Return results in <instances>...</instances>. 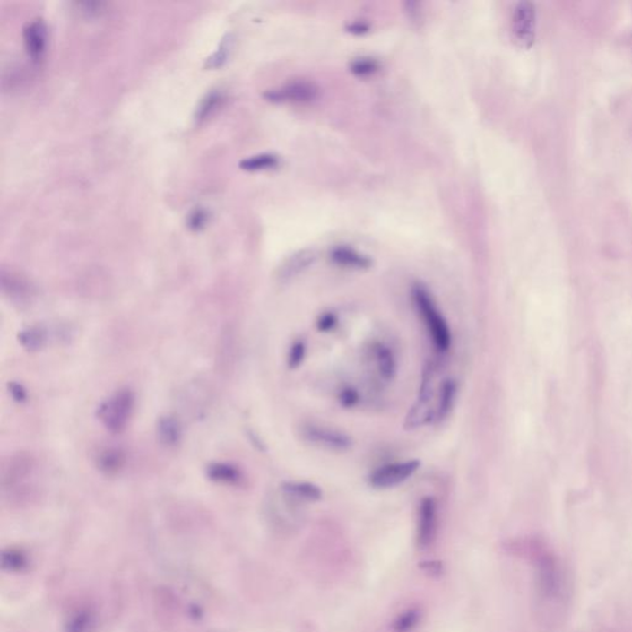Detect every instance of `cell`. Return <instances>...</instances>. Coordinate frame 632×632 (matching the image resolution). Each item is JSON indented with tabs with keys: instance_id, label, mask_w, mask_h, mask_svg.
Here are the masks:
<instances>
[{
	"instance_id": "cell-1",
	"label": "cell",
	"mask_w": 632,
	"mask_h": 632,
	"mask_svg": "<svg viewBox=\"0 0 632 632\" xmlns=\"http://www.w3.org/2000/svg\"><path fill=\"white\" fill-rule=\"evenodd\" d=\"M525 555L535 566L542 601L549 604V609L553 608V611L565 607L568 601V577L558 556L552 549L537 541L527 543Z\"/></svg>"
},
{
	"instance_id": "cell-2",
	"label": "cell",
	"mask_w": 632,
	"mask_h": 632,
	"mask_svg": "<svg viewBox=\"0 0 632 632\" xmlns=\"http://www.w3.org/2000/svg\"><path fill=\"white\" fill-rule=\"evenodd\" d=\"M411 296L432 343L437 347V351L447 352L452 343L450 326L438 310L430 291L424 284L417 283L412 287Z\"/></svg>"
},
{
	"instance_id": "cell-3",
	"label": "cell",
	"mask_w": 632,
	"mask_h": 632,
	"mask_svg": "<svg viewBox=\"0 0 632 632\" xmlns=\"http://www.w3.org/2000/svg\"><path fill=\"white\" fill-rule=\"evenodd\" d=\"M135 409V395L129 389H121L98 408V418L108 431L120 434L126 430Z\"/></svg>"
},
{
	"instance_id": "cell-4",
	"label": "cell",
	"mask_w": 632,
	"mask_h": 632,
	"mask_svg": "<svg viewBox=\"0 0 632 632\" xmlns=\"http://www.w3.org/2000/svg\"><path fill=\"white\" fill-rule=\"evenodd\" d=\"M420 461L408 460L402 462H392L385 466L378 467L368 476V484L376 489H391V488L401 486V484L411 480L419 468Z\"/></svg>"
},
{
	"instance_id": "cell-5",
	"label": "cell",
	"mask_w": 632,
	"mask_h": 632,
	"mask_svg": "<svg viewBox=\"0 0 632 632\" xmlns=\"http://www.w3.org/2000/svg\"><path fill=\"white\" fill-rule=\"evenodd\" d=\"M434 375L431 369L425 371L419 398L414 407L409 411L405 427L415 429L424 427L432 420H437V411L431 407L432 399L435 397Z\"/></svg>"
},
{
	"instance_id": "cell-6",
	"label": "cell",
	"mask_w": 632,
	"mask_h": 632,
	"mask_svg": "<svg viewBox=\"0 0 632 632\" xmlns=\"http://www.w3.org/2000/svg\"><path fill=\"white\" fill-rule=\"evenodd\" d=\"M536 12L530 2L517 3L513 13V34L524 48H530L535 40Z\"/></svg>"
},
{
	"instance_id": "cell-7",
	"label": "cell",
	"mask_w": 632,
	"mask_h": 632,
	"mask_svg": "<svg viewBox=\"0 0 632 632\" xmlns=\"http://www.w3.org/2000/svg\"><path fill=\"white\" fill-rule=\"evenodd\" d=\"M304 437L316 446L332 451H347L352 446L351 437L342 431L333 429L319 427V425H307L303 429Z\"/></svg>"
},
{
	"instance_id": "cell-8",
	"label": "cell",
	"mask_w": 632,
	"mask_h": 632,
	"mask_svg": "<svg viewBox=\"0 0 632 632\" xmlns=\"http://www.w3.org/2000/svg\"><path fill=\"white\" fill-rule=\"evenodd\" d=\"M319 94L316 84L307 81H296L287 86L273 90L266 93V98L277 103H310Z\"/></svg>"
},
{
	"instance_id": "cell-9",
	"label": "cell",
	"mask_w": 632,
	"mask_h": 632,
	"mask_svg": "<svg viewBox=\"0 0 632 632\" xmlns=\"http://www.w3.org/2000/svg\"><path fill=\"white\" fill-rule=\"evenodd\" d=\"M437 504L432 497H425L419 506L418 543L421 549L430 546L437 537Z\"/></svg>"
},
{
	"instance_id": "cell-10",
	"label": "cell",
	"mask_w": 632,
	"mask_h": 632,
	"mask_svg": "<svg viewBox=\"0 0 632 632\" xmlns=\"http://www.w3.org/2000/svg\"><path fill=\"white\" fill-rule=\"evenodd\" d=\"M35 460L31 455L21 452L9 458L2 467L3 487H14L26 480L34 471Z\"/></svg>"
},
{
	"instance_id": "cell-11",
	"label": "cell",
	"mask_w": 632,
	"mask_h": 632,
	"mask_svg": "<svg viewBox=\"0 0 632 632\" xmlns=\"http://www.w3.org/2000/svg\"><path fill=\"white\" fill-rule=\"evenodd\" d=\"M46 40H48V31H46L45 22L41 19H36L25 26L26 52L32 61H41L42 56L45 54Z\"/></svg>"
},
{
	"instance_id": "cell-12",
	"label": "cell",
	"mask_w": 632,
	"mask_h": 632,
	"mask_svg": "<svg viewBox=\"0 0 632 632\" xmlns=\"http://www.w3.org/2000/svg\"><path fill=\"white\" fill-rule=\"evenodd\" d=\"M330 258L337 266L355 268V270H367L372 266L371 258L347 247L333 248V251L330 252Z\"/></svg>"
},
{
	"instance_id": "cell-13",
	"label": "cell",
	"mask_w": 632,
	"mask_h": 632,
	"mask_svg": "<svg viewBox=\"0 0 632 632\" xmlns=\"http://www.w3.org/2000/svg\"><path fill=\"white\" fill-rule=\"evenodd\" d=\"M316 260V252L313 250H303L297 252L296 255L288 258L280 270V278L281 281H290L291 278L299 276L304 271L307 270Z\"/></svg>"
},
{
	"instance_id": "cell-14",
	"label": "cell",
	"mask_w": 632,
	"mask_h": 632,
	"mask_svg": "<svg viewBox=\"0 0 632 632\" xmlns=\"http://www.w3.org/2000/svg\"><path fill=\"white\" fill-rule=\"evenodd\" d=\"M126 464V452L120 448L110 447L101 451L97 457V467L107 476H116Z\"/></svg>"
},
{
	"instance_id": "cell-15",
	"label": "cell",
	"mask_w": 632,
	"mask_h": 632,
	"mask_svg": "<svg viewBox=\"0 0 632 632\" xmlns=\"http://www.w3.org/2000/svg\"><path fill=\"white\" fill-rule=\"evenodd\" d=\"M157 437L165 446L172 447L178 444L182 437L181 422L171 415H166L157 422Z\"/></svg>"
},
{
	"instance_id": "cell-16",
	"label": "cell",
	"mask_w": 632,
	"mask_h": 632,
	"mask_svg": "<svg viewBox=\"0 0 632 632\" xmlns=\"http://www.w3.org/2000/svg\"><path fill=\"white\" fill-rule=\"evenodd\" d=\"M457 382L455 379H445L438 388V399L437 407V420L442 421L450 414L456 402Z\"/></svg>"
},
{
	"instance_id": "cell-17",
	"label": "cell",
	"mask_w": 632,
	"mask_h": 632,
	"mask_svg": "<svg viewBox=\"0 0 632 632\" xmlns=\"http://www.w3.org/2000/svg\"><path fill=\"white\" fill-rule=\"evenodd\" d=\"M283 492L294 499L304 500V502H319L323 498L322 488L310 482L284 483Z\"/></svg>"
},
{
	"instance_id": "cell-18",
	"label": "cell",
	"mask_w": 632,
	"mask_h": 632,
	"mask_svg": "<svg viewBox=\"0 0 632 632\" xmlns=\"http://www.w3.org/2000/svg\"><path fill=\"white\" fill-rule=\"evenodd\" d=\"M376 362L378 366L379 375L385 379V381H392L397 375V359H395L394 353L388 346L379 343L376 346Z\"/></svg>"
},
{
	"instance_id": "cell-19",
	"label": "cell",
	"mask_w": 632,
	"mask_h": 632,
	"mask_svg": "<svg viewBox=\"0 0 632 632\" xmlns=\"http://www.w3.org/2000/svg\"><path fill=\"white\" fill-rule=\"evenodd\" d=\"M2 287L4 293L8 294L11 299L25 301L32 296L30 284L22 280V278L13 276V274L8 277L4 273L2 274Z\"/></svg>"
},
{
	"instance_id": "cell-20",
	"label": "cell",
	"mask_w": 632,
	"mask_h": 632,
	"mask_svg": "<svg viewBox=\"0 0 632 632\" xmlns=\"http://www.w3.org/2000/svg\"><path fill=\"white\" fill-rule=\"evenodd\" d=\"M206 474L214 482L224 484H238L242 480L238 468L226 463H212L208 467Z\"/></svg>"
},
{
	"instance_id": "cell-21",
	"label": "cell",
	"mask_w": 632,
	"mask_h": 632,
	"mask_svg": "<svg viewBox=\"0 0 632 632\" xmlns=\"http://www.w3.org/2000/svg\"><path fill=\"white\" fill-rule=\"evenodd\" d=\"M19 342L29 351H39L46 343V330L42 326H31L19 333Z\"/></svg>"
},
{
	"instance_id": "cell-22",
	"label": "cell",
	"mask_w": 632,
	"mask_h": 632,
	"mask_svg": "<svg viewBox=\"0 0 632 632\" xmlns=\"http://www.w3.org/2000/svg\"><path fill=\"white\" fill-rule=\"evenodd\" d=\"M280 166V159L271 153H264L248 157L240 163V167L245 171H264V169H273Z\"/></svg>"
},
{
	"instance_id": "cell-23",
	"label": "cell",
	"mask_w": 632,
	"mask_h": 632,
	"mask_svg": "<svg viewBox=\"0 0 632 632\" xmlns=\"http://www.w3.org/2000/svg\"><path fill=\"white\" fill-rule=\"evenodd\" d=\"M221 100L222 97L221 91H212V93H209L208 96L202 100L198 109H196V120L201 121L206 119V117L211 116L212 111H215Z\"/></svg>"
},
{
	"instance_id": "cell-24",
	"label": "cell",
	"mask_w": 632,
	"mask_h": 632,
	"mask_svg": "<svg viewBox=\"0 0 632 632\" xmlns=\"http://www.w3.org/2000/svg\"><path fill=\"white\" fill-rule=\"evenodd\" d=\"M307 356V345L303 340H298L290 346L288 352L287 363L290 369H296L303 363Z\"/></svg>"
},
{
	"instance_id": "cell-25",
	"label": "cell",
	"mask_w": 632,
	"mask_h": 632,
	"mask_svg": "<svg viewBox=\"0 0 632 632\" xmlns=\"http://www.w3.org/2000/svg\"><path fill=\"white\" fill-rule=\"evenodd\" d=\"M231 42V36H226L224 40H222L219 50L216 51L212 57H209L208 60H206V65H208L209 68L221 67V65L224 64L226 58H228L229 52H230Z\"/></svg>"
},
{
	"instance_id": "cell-26",
	"label": "cell",
	"mask_w": 632,
	"mask_h": 632,
	"mask_svg": "<svg viewBox=\"0 0 632 632\" xmlns=\"http://www.w3.org/2000/svg\"><path fill=\"white\" fill-rule=\"evenodd\" d=\"M379 70L378 62L373 60V58H359L355 62H352L351 72L359 77H366V75H371L376 74Z\"/></svg>"
},
{
	"instance_id": "cell-27",
	"label": "cell",
	"mask_w": 632,
	"mask_h": 632,
	"mask_svg": "<svg viewBox=\"0 0 632 632\" xmlns=\"http://www.w3.org/2000/svg\"><path fill=\"white\" fill-rule=\"evenodd\" d=\"M419 614L418 611L409 610L403 614L398 621L395 622V630L398 632H407L411 630L415 625L418 624Z\"/></svg>"
},
{
	"instance_id": "cell-28",
	"label": "cell",
	"mask_w": 632,
	"mask_h": 632,
	"mask_svg": "<svg viewBox=\"0 0 632 632\" xmlns=\"http://www.w3.org/2000/svg\"><path fill=\"white\" fill-rule=\"evenodd\" d=\"M339 401L343 408L351 409L356 407L359 402V392H357L355 388H351V386H346V388H343L342 391L340 392Z\"/></svg>"
},
{
	"instance_id": "cell-29",
	"label": "cell",
	"mask_w": 632,
	"mask_h": 632,
	"mask_svg": "<svg viewBox=\"0 0 632 632\" xmlns=\"http://www.w3.org/2000/svg\"><path fill=\"white\" fill-rule=\"evenodd\" d=\"M337 322H339V319H337L335 314L324 313L323 316H320L319 319H317L316 329L319 330L320 333L333 332L337 325Z\"/></svg>"
},
{
	"instance_id": "cell-30",
	"label": "cell",
	"mask_w": 632,
	"mask_h": 632,
	"mask_svg": "<svg viewBox=\"0 0 632 632\" xmlns=\"http://www.w3.org/2000/svg\"><path fill=\"white\" fill-rule=\"evenodd\" d=\"M206 221H208V214L203 209H195L188 216V226L192 230H201V229L204 228Z\"/></svg>"
},
{
	"instance_id": "cell-31",
	"label": "cell",
	"mask_w": 632,
	"mask_h": 632,
	"mask_svg": "<svg viewBox=\"0 0 632 632\" xmlns=\"http://www.w3.org/2000/svg\"><path fill=\"white\" fill-rule=\"evenodd\" d=\"M405 12H407L408 18L411 19L412 24L420 25V22H422V12L420 3H405Z\"/></svg>"
},
{
	"instance_id": "cell-32",
	"label": "cell",
	"mask_w": 632,
	"mask_h": 632,
	"mask_svg": "<svg viewBox=\"0 0 632 632\" xmlns=\"http://www.w3.org/2000/svg\"><path fill=\"white\" fill-rule=\"evenodd\" d=\"M9 393H11L15 402L24 403L28 399V393H26L24 386L19 385V383H11L9 385Z\"/></svg>"
},
{
	"instance_id": "cell-33",
	"label": "cell",
	"mask_w": 632,
	"mask_h": 632,
	"mask_svg": "<svg viewBox=\"0 0 632 632\" xmlns=\"http://www.w3.org/2000/svg\"><path fill=\"white\" fill-rule=\"evenodd\" d=\"M350 29H351L350 31L355 32V34H363V32L368 31V26L362 24L352 25Z\"/></svg>"
}]
</instances>
